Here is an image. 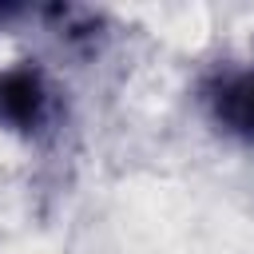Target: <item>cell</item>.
Masks as SVG:
<instances>
[{"mask_svg": "<svg viewBox=\"0 0 254 254\" xmlns=\"http://www.w3.org/2000/svg\"><path fill=\"white\" fill-rule=\"evenodd\" d=\"M52 83L36 64H12L0 71V131L36 135L52 119Z\"/></svg>", "mask_w": 254, "mask_h": 254, "instance_id": "6da1fadb", "label": "cell"}, {"mask_svg": "<svg viewBox=\"0 0 254 254\" xmlns=\"http://www.w3.org/2000/svg\"><path fill=\"white\" fill-rule=\"evenodd\" d=\"M210 119L238 139H254V71H230L206 91Z\"/></svg>", "mask_w": 254, "mask_h": 254, "instance_id": "7a4b0ae2", "label": "cell"}]
</instances>
